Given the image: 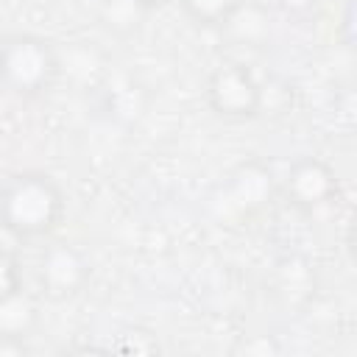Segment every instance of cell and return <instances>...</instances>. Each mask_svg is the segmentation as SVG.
Listing matches in <instances>:
<instances>
[{"mask_svg":"<svg viewBox=\"0 0 357 357\" xmlns=\"http://www.w3.org/2000/svg\"><path fill=\"white\" fill-rule=\"evenodd\" d=\"M33 324H36V304L22 290H17L11 298L0 304V337L22 340Z\"/></svg>","mask_w":357,"mask_h":357,"instance_id":"6","label":"cell"},{"mask_svg":"<svg viewBox=\"0 0 357 357\" xmlns=\"http://www.w3.org/2000/svg\"><path fill=\"white\" fill-rule=\"evenodd\" d=\"M61 73L56 47L36 33H11L0 39V86L17 98L45 95Z\"/></svg>","mask_w":357,"mask_h":357,"instance_id":"2","label":"cell"},{"mask_svg":"<svg viewBox=\"0 0 357 357\" xmlns=\"http://www.w3.org/2000/svg\"><path fill=\"white\" fill-rule=\"evenodd\" d=\"M176 3L201 28H223L243 8V0H176Z\"/></svg>","mask_w":357,"mask_h":357,"instance_id":"7","label":"cell"},{"mask_svg":"<svg viewBox=\"0 0 357 357\" xmlns=\"http://www.w3.org/2000/svg\"><path fill=\"white\" fill-rule=\"evenodd\" d=\"M64 218V192L42 170L14 173L0 190V226L14 240L47 237Z\"/></svg>","mask_w":357,"mask_h":357,"instance_id":"1","label":"cell"},{"mask_svg":"<svg viewBox=\"0 0 357 357\" xmlns=\"http://www.w3.org/2000/svg\"><path fill=\"white\" fill-rule=\"evenodd\" d=\"M92 276L89 259L73 243H50L36 262V284L39 293L50 301L75 298Z\"/></svg>","mask_w":357,"mask_h":357,"instance_id":"4","label":"cell"},{"mask_svg":"<svg viewBox=\"0 0 357 357\" xmlns=\"http://www.w3.org/2000/svg\"><path fill=\"white\" fill-rule=\"evenodd\" d=\"M209 109L223 120H251L262 106V84L243 61L218 64L204 86Z\"/></svg>","mask_w":357,"mask_h":357,"instance_id":"3","label":"cell"},{"mask_svg":"<svg viewBox=\"0 0 357 357\" xmlns=\"http://www.w3.org/2000/svg\"><path fill=\"white\" fill-rule=\"evenodd\" d=\"M284 195L301 212H315L337 198V176L318 156H301L284 173Z\"/></svg>","mask_w":357,"mask_h":357,"instance_id":"5","label":"cell"},{"mask_svg":"<svg viewBox=\"0 0 357 357\" xmlns=\"http://www.w3.org/2000/svg\"><path fill=\"white\" fill-rule=\"evenodd\" d=\"M134 6H139V8H156V6H162V3H167V0H131Z\"/></svg>","mask_w":357,"mask_h":357,"instance_id":"9","label":"cell"},{"mask_svg":"<svg viewBox=\"0 0 357 357\" xmlns=\"http://www.w3.org/2000/svg\"><path fill=\"white\" fill-rule=\"evenodd\" d=\"M17 290H22L20 259H17L14 248L0 240V304H3L6 298H11Z\"/></svg>","mask_w":357,"mask_h":357,"instance_id":"8","label":"cell"}]
</instances>
